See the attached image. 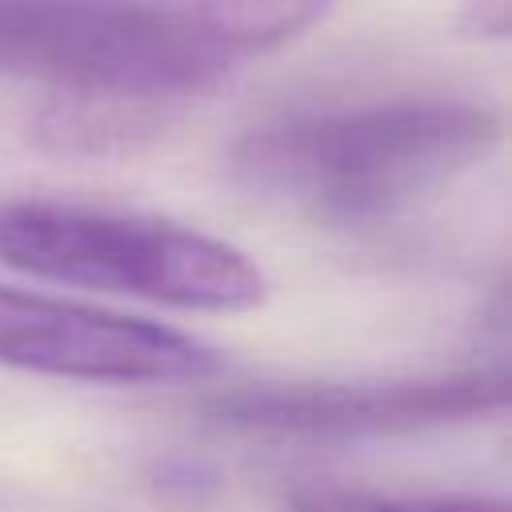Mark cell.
<instances>
[{
    "label": "cell",
    "instance_id": "3",
    "mask_svg": "<svg viewBox=\"0 0 512 512\" xmlns=\"http://www.w3.org/2000/svg\"><path fill=\"white\" fill-rule=\"evenodd\" d=\"M232 64L184 4L0 0V76L44 80L52 92H112L180 108L216 88Z\"/></svg>",
    "mask_w": 512,
    "mask_h": 512
},
{
    "label": "cell",
    "instance_id": "1",
    "mask_svg": "<svg viewBox=\"0 0 512 512\" xmlns=\"http://www.w3.org/2000/svg\"><path fill=\"white\" fill-rule=\"evenodd\" d=\"M496 140L500 116L488 104L400 96L252 128L228 148V176L256 200L360 224L472 168Z\"/></svg>",
    "mask_w": 512,
    "mask_h": 512
},
{
    "label": "cell",
    "instance_id": "9",
    "mask_svg": "<svg viewBox=\"0 0 512 512\" xmlns=\"http://www.w3.org/2000/svg\"><path fill=\"white\" fill-rule=\"evenodd\" d=\"M152 480H156V488H160L164 496L184 500V504L208 500V496L216 492V484H220V476H216L204 460H188V456H168V460H160L156 472H152Z\"/></svg>",
    "mask_w": 512,
    "mask_h": 512
},
{
    "label": "cell",
    "instance_id": "4",
    "mask_svg": "<svg viewBox=\"0 0 512 512\" xmlns=\"http://www.w3.org/2000/svg\"><path fill=\"white\" fill-rule=\"evenodd\" d=\"M504 404V368H476L376 384H256L216 392L200 412L260 440H360L484 420Z\"/></svg>",
    "mask_w": 512,
    "mask_h": 512
},
{
    "label": "cell",
    "instance_id": "8",
    "mask_svg": "<svg viewBox=\"0 0 512 512\" xmlns=\"http://www.w3.org/2000/svg\"><path fill=\"white\" fill-rule=\"evenodd\" d=\"M288 512H508L492 496H380L360 488H296Z\"/></svg>",
    "mask_w": 512,
    "mask_h": 512
},
{
    "label": "cell",
    "instance_id": "5",
    "mask_svg": "<svg viewBox=\"0 0 512 512\" xmlns=\"http://www.w3.org/2000/svg\"><path fill=\"white\" fill-rule=\"evenodd\" d=\"M0 364L92 384H176L224 368L220 352L188 332L4 284Z\"/></svg>",
    "mask_w": 512,
    "mask_h": 512
},
{
    "label": "cell",
    "instance_id": "6",
    "mask_svg": "<svg viewBox=\"0 0 512 512\" xmlns=\"http://www.w3.org/2000/svg\"><path fill=\"white\" fill-rule=\"evenodd\" d=\"M176 104L112 96V92H52L36 120L32 140L56 156H120L152 144Z\"/></svg>",
    "mask_w": 512,
    "mask_h": 512
},
{
    "label": "cell",
    "instance_id": "10",
    "mask_svg": "<svg viewBox=\"0 0 512 512\" xmlns=\"http://www.w3.org/2000/svg\"><path fill=\"white\" fill-rule=\"evenodd\" d=\"M456 24L468 40H504L512 32V0H464Z\"/></svg>",
    "mask_w": 512,
    "mask_h": 512
},
{
    "label": "cell",
    "instance_id": "2",
    "mask_svg": "<svg viewBox=\"0 0 512 512\" xmlns=\"http://www.w3.org/2000/svg\"><path fill=\"white\" fill-rule=\"evenodd\" d=\"M0 264L184 312H248L268 292L264 272L224 240L156 216L52 200H0Z\"/></svg>",
    "mask_w": 512,
    "mask_h": 512
},
{
    "label": "cell",
    "instance_id": "7",
    "mask_svg": "<svg viewBox=\"0 0 512 512\" xmlns=\"http://www.w3.org/2000/svg\"><path fill=\"white\" fill-rule=\"evenodd\" d=\"M336 0H184L196 28L232 60L280 48L316 28Z\"/></svg>",
    "mask_w": 512,
    "mask_h": 512
}]
</instances>
